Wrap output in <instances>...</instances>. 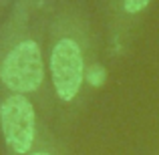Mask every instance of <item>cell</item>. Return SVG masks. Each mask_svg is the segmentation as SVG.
<instances>
[{"mask_svg": "<svg viewBox=\"0 0 159 155\" xmlns=\"http://www.w3.org/2000/svg\"><path fill=\"white\" fill-rule=\"evenodd\" d=\"M44 66L43 54L34 40H24L16 44L0 66V79L16 95L36 91L43 83Z\"/></svg>", "mask_w": 159, "mask_h": 155, "instance_id": "6da1fadb", "label": "cell"}, {"mask_svg": "<svg viewBox=\"0 0 159 155\" xmlns=\"http://www.w3.org/2000/svg\"><path fill=\"white\" fill-rule=\"evenodd\" d=\"M0 125L8 147L26 153L34 141V109L24 95H10L0 107Z\"/></svg>", "mask_w": 159, "mask_h": 155, "instance_id": "7a4b0ae2", "label": "cell"}, {"mask_svg": "<svg viewBox=\"0 0 159 155\" xmlns=\"http://www.w3.org/2000/svg\"><path fill=\"white\" fill-rule=\"evenodd\" d=\"M51 73L57 95L62 101H73L85 79L83 54L75 40L62 39L57 43L51 57Z\"/></svg>", "mask_w": 159, "mask_h": 155, "instance_id": "3957f363", "label": "cell"}, {"mask_svg": "<svg viewBox=\"0 0 159 155\" xmlns=\"http://www.w3.org/2000/svg\"><path fill=\"white\" fill-rule=\"evenodd\" d=\"M105 77H107V73H105V69H103V66H93L87 79H89V83L93 87H101L103 83H105Z\"/></svg>", "mask_w": 159, "mask_h": 155, "instance_id": "277c9868", "label": "cell"}, {"mask_svg": "<svg viewBox=\"0 0 159 155\" xmlns=\"http://www.w3.org/2000/svg\"><path fill=\"white\" fill-rule=\"evenodd\" d=\"M125 2V10L131 12V14H135V12L143 10L145 6L149 4V0H123Z\"/></svg>", "mask_w": 159, "mask_h": 155, "instance_id": "5b68a950", "label": "cell"}, {"mask_svg": "<svg viewBox=\"0 0 159 155\" xmlns=\"http://www.w3.org/2000/svg\"><path fill=\"white\" fill-rule=\"evenodd\" d=\"M32 155H48V153H32Z\"/></svg>", "mask_w": 159, "mask_h": 155, "instance_id": "8992f818", "label": "cell"}]
</instances>
